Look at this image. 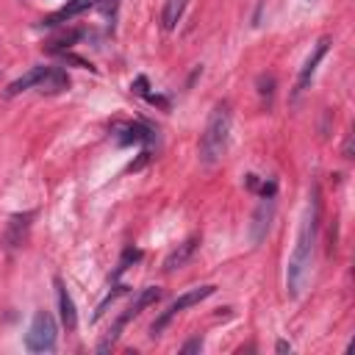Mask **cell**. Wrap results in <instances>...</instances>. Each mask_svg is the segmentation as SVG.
<instances>
[{
  "label": "cell",
  "mask_w": 355,
  "mask_h": 355,
  "mask_svg": "<svg viewBox=\"0 0 355 355\" xmlns=\"http://www.w3.org/2000/svg\"><path fill=\"white\" fill-rule=\"evenodd\" d=\"M316 227H319V189H311V202L305 208L302 225L297 230V244L288 255V266H286V291L288 297H300L305 277L311 272V261H313V244H316Z\"/></svg>",
  "instance_id": "obj_1"
},
{
  "label": "cell",
  "mask_w": 355,
  "mask_h": 355,
  "mask_svg": "<svg viewBox=\"0 0 355 355\" xmlns=\"http://www.w3.org/2000/svg\"><path fill=\"white\" fill-rule=\"evenodd\" d=\"M230 122H233L230 103H216L211 116H208V125L200 136V161L205 166H214L225 155L227 139H230Z\"/></svg>",
  "instance_id": "obj_2"
},
{
  "label": "cell",
  "mask_w": 355,
  "mask_h": 355,
  "mask_svg": "<svg viewBox=\"0 0 355 355\" xmlns=\"http://www.w3.org/2000/svg\"><path fill=\"white\" fill-rule=\"evenodd\" d=\"M55 338H58V327L50 311H36L33 322L25 333V347L31 352H53L55 349Z\"/></svg>",
  "instance_id": "obj_3"
},
{
  "label": "cell",
  "mask_w": 355,
  "mask_h": 355,
  "mask_svg": "<svg viewBox=\"0 0 355 355\" xmlns=\"http://www.w3.org/2000/svg\"><path fill=\"white\" fill-rule=\"evenodd\" d=\"M214 291H216V286H197V288H189L186 294H180V297H178V300H175V302H172V305H169V308H166V311L153 322L150 336H153V338H155V336H161V333H164V327H166L178 313H183L186 308H191V305L202 302V300H205V297H211Z\"/></svg>",
  "instance_id": "obj_4"
},
{
  "label": "cell",
  "mask_w": 355,
  "mask_h": 355,
  "mask_svg": "<svg viewBox=\"0 0 355 355\" xmlns=\"http://www.w3.org/2000/svg\"><path fill=\"white\" fill-rule=\"evenodd\" d=\"M272 216H275V200L272 197H261V205L255 208L252 222H250V241L252 244H261L266 239L269 225H272Z\"/></svg>",
  "instance_id": "obj_5"
},
{
  "label": "cell",
  "mask_w": 355,
  "mask_h": 355,
  "mask_svg": "<svg viewBox=\"0 0 355 355\" xmlns=\"http://www.w3.org/2000/svg\"><path fill=\"white\" fill-rule=\"evenodd\" d=\"M327 47H330V39H327V36L316 42V47L311 50V55L305 58V64H302V69H300V75H297V86H294V94H300V92H305V89L311 86V80H313V72H316L319 61L324 58Z\"/></svg>",
  "instance_id": "obj_6"
},
{
  "label": "cell",
  "mask_w": 355,
  "mask_h": 355,
  "mask_svg": "<svg viewBox=\"0 0 355 355\" xmlns=\"http://www.w3.org/2000/svg\"><path fill=\"white\" fill-rule=\"evenodd\" d=\"M114 133H116V144H119V147L153 141V130H150L147 125H139V122H136V125H133V122H128V125H116Z\"/></svg>",
  "instance_id": "obj_7"
},
{
  "label": "cell",
  "mask_w": 355,
  "mask_h": 355,
  "mask_svg": "<svg viewBox=\"0 0 355 355\" xmlns=\"http://www.w3.org/2000/svg\"><path fill=\"white\" fill-rule=\"evenodd\" d=\"M55 297H58V311H61V322L67 330H75L78 327V311H75V302L64 286L61 277H55Z\"/></svg>",
  "instance_id": "obj_8"
},
{
  "label": "cell",
  "mask_w": 355,
  "mask_h": 355,
  "mask_svg": "<svg viewBox=\"0 0 355 355\" xmlns=\"http://www.w3.org/2000/svg\"><path fill=\"white\" fill-rule=\"evenodd\" d=\"M36 89L44 92V94H58V92L69 89V78H67V72L61 67H44V75H42Z\"/></svg>",
  "instance_id": "obj_9"
},
{
  "label": "cell",
  "mask_w": 355,
  "mask_h": 355,
  "mask_svg": "<svg viewBox=\"0 0 355 355\" xmlns=\"http://www.w3.org/2000/svg\"><path fill=\"white\" fill-rule=\"evenodd\" d=\"M33 216H36L33 211H25V214H14L8 219V230H6V244L8 247H19L25 241V233H28Z\"/></svg>",
  "instance_id": "obj_10"
},
{
  "label": "cell",
  "mask_w": 355,
  "mask_h": 355,
  "mask_svg": "<svg viewBox=\"0 0 355 355\" xmlns=\"http://www.w3.org/2000/svg\"><path fill=\"white\" fill-rule=\"evenodd\" d=\"M197 244H200V236H189L183 244H178V247H175V250L166 255L164 269H166V272H175V269H180V266H186V261L194 255Z\"/></svg>",
  "instance_id": "obj_11"
},
{
  "label": "cell",
  "mask_w": 355,
  "mask_h": 355,
  "mask_svg": "<svg viewBox=\"0 0 355 355\" xmlns=\"http://www.w3.org/2000/svg\"><path fill=\"white\" fill-rule=\"evenodd\" d=\"M97 0H67V6L64 8H58L55 14H50L47 19H42V25H47V28H55V25H61L64 19H72V17H78V14H83L86 8H92Z\"/></svg>",
  "instance_id": "obj_12"
},
{
  "label": "cell",
  "mask_w": 355,
  "mask_h": 355,
  "mask_svg": "<svg viewBox=\"0 0 355 355\" xmlns=\"http://www.w3.org/2000/svg\"><path fill=\"white\" fill-rule=\"evenodd\" d=\"M42 75H44V67H31L25 75H19L17 80H11V83L3 89V94H6V97H17L19 92H28V89H33V86H39Z\"/></svg>",
  "instance_id": "obj_13"
},
{
  "label": "cell",
  "mask_w": 355,
  "mask_h": 355,
  "mask_svg": "<svg viewBox=\"0 0 355 355\" xmlns=\"http://www.w3.org/2000/svg\"><path fill=\"white\" fill-rule=\"evenodd\" d=\"M158 300H161V288H158V286H147V288H141V291L136 294V300H133V302L128 305V313H130V316L136 319V316H139V313H141L144 308L155 305Z\"/></svg>",
  "instance_id": "obj_14"
},
{
  "label": "cell",
  "mask_w": 355,
  "mask_h": 355,
  "mask_svg": "<svg viewBox=\"0 0 355 355\" xmlns=\"http://www.w3.org/2000/svg\"><path fill=\"white\" fill-rule=\"evenodd\" d=\"M183 8H186V0H164V11H161V25H164V31H172V28L180 22Z\"/></svg>",
  "instance_id": "obj_15"
},
{
  "label": "cell",
  "mask_w": 355,
  "mask_h": 355,
  "mask_svg": "<svg viewBox=\"0 0 355 355\" xmlns=\"http://www.w3.org/2000/svg\"><path fill=\"white\" fill-rule=\"evenodd\" d=\"M83 36V31H78V28H69V31H61V33H55L44 47L50 50V53H61V50H67V47H72L78 39Z\"/></svg>",
  "instance_id": "obj_16"
},
{
  "label": "cell",
  "mask_w": 355,
  "mask_h": 355,
  "mask_svg": "<svg viewBox=\"0 0 355 355\" xmlns=\"http://www.w3.org/2000/svg\"><path fill=\"white\" fill-rule=\"evenodd\" d=\"M125 291H128V286H114V291H108V294H105V300H103V302L97 305V311H94V316H92V322H97V319H100V316L105 313V308H108V305H111V302H114L116 297H122Z\"/></svg>",
  "instance_id": "obj_17"
},
{
  "label": "cell",
  "mask_w": 355,
  "mask_h": 355,
  "mask_svg": "<svg viewBox=\"0 0 355 355\" xmlns=\"http://www.w3.org/2000/svg\"><path fill=\"white\" fill-rule=\"evenodd\" d=\"M61 61H67V64H75V67H80V69H92L94 72V64L92 61H86V58H80V55H75V53H69V50H61V53H55Z\"/></svg>",
  "instance_id": "obj_18"
},
{
  "label": "cell",
  "mask_w": 355,
  "mask_h": 355,
  "mask_svg": "<svg viewBox=\"0 0 355 355\" xmlns=\"http://www.w3.org/2000/svg\"><path fill=\"white\" fill-rule=\"evenodd\" d=\"M258 92L266 103H272V94H275V78L272 75H261L258 78Z\"/></svg>",
  "instance_id": "obj_19"
},
{
  "label": "cell",
  "mask_w": 355,
  "mask_h": 355,
  "mask_svg": "<svg viewBox=\"0 0 355 355\" xmlns=\"http://www.w3.org/2000/svg\"><path fill=\"white\" fill-rule=\"evenodd\" d=\"M94 6L100 8V14H103V17L114 19V17H116V8H119V0H97Z\"/></svg>",
  "instance_id": "obj_20"
},
{
  "label": "cell",
  "mask_w": 355,
  "mask_h": 355,
  "mask_svg": "<svg viewBox=\"0 0 355 355\" xmlns=\"http://www.w3.org/2000/svg\"><path fill=\"white\" fill-rule=\"evenodd\" d=\"M139 258H141V252H139V250H133V247H128V250L122 252V261H119L116 275H119V272H125V269H128V263H130V261H139Z\"/></svg>",
  "instance_id": "obj_21"
},
{
  "label": "cell",
  "mask_w": 355,
  "mask_h": 355,
  "mask_svg": "<svg viewBox=\"0 0 355 355\" xmlns=\"http://www.w3.org/2000/svg\"><path fill=\"white\" fill-rule=\"evenodd\" d=\"M200 349H202V336H194V338H189V341L180 347L183 355H189V352H200Z\"/></svg>",
  "instance_id": "obj_22"
},
{
  "label": "cell",
  "mask_w": 355,
  "mask_h": 355,
  "mask_svg": "<svg viewBox=\"0 0 355 355\" xmlns=\"http://www.w3.org/2000/svg\"><path fill=\"white\" fill-rule=\"evenodd\" d=\"M147 86H150V83H147V78H144V75H139V78L130 83V89H133L136 94H141V97H147V94H150V92H147Z\"/></svg>",
  "instance_id": "obj_23"
},
{
  "label": "cell",
  "mask_w": 355,
  "mask_h": 355,
  "mask_svg": "<svg viewBox=\"0 0 355 355\" xmlns=\"http://www.w3.org/2000/svg\"><path fill=\"white\" fill-rule=\"evenodd\" d=\"M275 349H277V352H291V344H288V341H277Z\"/></svg>",
  "instance_id": "obj_24"
}]
</instances>
